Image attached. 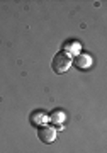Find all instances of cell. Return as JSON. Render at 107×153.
<instances>
[{"label": "cell", "mask_w": 107, "mask_h": 153, "mask_svg": "<svg viewBox=\"0 0 107 153\" xmlns=\"http://www.w3.org/2000/svg\"><path fill=\"white\" fill-rule=\"evenodd\" d=\"M39 119H43V121H44V116H43V112H38V114H34V116L31 117V121L34 123V124H36V123H38Z\"/></svg>", "instance_id": "cell-4"}, {"label": "cell", "mask_w": 107, "mask_h": 153, "mask_svg": "<svg viewBox=\"0 0 107 153\" xmlns=\"http://www.w3.org/2000/svg\"><path fill=\"white\" fill-rule=\"evenodd\" d=\"M70 65H71V56H70L68 53H65V51L56 53V56H54L53 61H51V68H53L56 73H65V71L70 68Z\"/></svg>", "instance_id": "cell-1"}, {"label": "cell", "mask_w": 107, "mask_h": 153, "mask_svg": "<svg viewBox=\"0 0 107 153\" xmlns=\"http://www.w3.org/2000/svg\"><path fill=\"white\" fill-rule=\"evenodd\" d=\"M38 138L43 143H53L54 138H56V131H54V128H51V126H39Z\"/></svg>", "instance_id": "cell-2"}, {"label": "cell", "mask_w": 107, "mask_h": 153, "mask_svg": "<svg viewBox=\"0 0 107 153\" xmlns=\"http://www.w3.org/2000/svg\"><path fill=\"white\" fill-rule=\"evenodd\" d=\"M75 63H77V66H78V68H83V66H88V65H90V60H88V55H82V56H78V60H77Z\"/></svg>", "instance_id": "cell-3"}]
</instances>
